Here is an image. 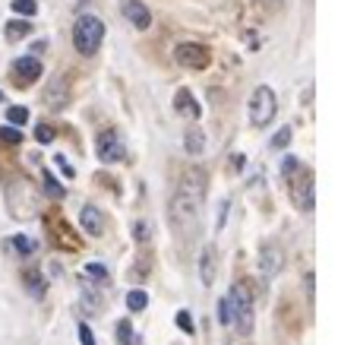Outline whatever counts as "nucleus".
Listing matches in <instances>:
<instances>
[{
	"label": "nucleus",
	"mask_w": 360,
	"mask_h": 345,
	"mask_svg": "<svg viewBox=\"0 0 360 345\" xmlns=\"http://www.w3.org/2000/svg\"><path fill=\"white\" fill-rule=\"evenodd\" d=\"M171 228L180 241H196L202 232V196L177 190V196L171 200Z\"/></svg>",
	"instance_id": "obj_1"
},
{
	"label": "nucleus",
	"mask_w": 360,
	"mask_h": 345,
	"mask_svg": "<svg viewBox=\"0 0 360 345\" xmlns=\"http://www.w3.org/2000/svg\"><path fill=\"white\" fill-rule=\"evenodd\" d=\"M228 308H231V323L237 327L240 336L253 333V289L250 282H237L228 295Z\"/></svg>",
	"instance_id": "obj_2"
},
{
	"label": "nucleus",
	"mask_w": 360,
	"mask_h": 345,
	"mask_svg": "<svg viewBox=\"0 0 360 345\" xmlns=\"http://www.w3.org/2000/svg\"><path fill=\"white\" fill-rule=\"evenodd\" d=\"M101 42H105V23H101L98 16L86 13V16L76 19V25H73V48L79 51L82 57H92L95 51L101 48Z\"/></svg>",
	"instance_id": "obj_3"
},
{
	"label": "nucleus",
	"mask_w": 360,
	"mask_h": 345,
	"mask_svg": "<svg viewBox=\"0 0 360 345\" xmlns=\"http://www.w3.org/2000/svg\"><path fill=\"white\" fill-rule=\"evenodd\" d=\"M288 181V194H291V203L300 209V213H310L313 203H316V187H313V171L307 165H297L285 175Z\"/></svg>",
	"instance_id": "obj_4"
},
{
	"label": "nucleus",
	"mask_w": 360,
	"mask_h": 345,
	"mask_svg": "<svg viewBox=\"0 0 360 345\" xmlns=\"http://www.w3.org/2000/svg\"><path fill=\"white\" fill-rule=\"evenodd\" d=\"M275 111H278V99L269 86H259L253 95H250V124L253 127H266L272 124Z\"/></svg>",
	"instance_id": "obj_5"
},
{
	"label": "nucleus",
	"mask_w": 360,
	"mask_h": 345,
	"mask_svg": "<svg viewBox=\"0 0 360 345\" xmlns=\"http://www.w3.org/2000/svg\"><path fill=\"white\" fill-rule=\"evenodd\" d=\"M95 152H98V158L105 165H117V162H124L127 158V146H124V139H120V133H114V130H105L98 137V143H95Z\"/></svg>",
	"instance_id": "obj_6"
},
{
	"label": "nucleus",
	"mask_w": 360,
	"mask_h": 345,
	"mask_svg": "<svg viewBox=\"0 0 360 345\" xmlns=\"http://www.w3.org/2000/svg\"><path fill=\"white\" fill-rule=\"evenodd\" d=\"M174 61L180 63V67L202 70V67H209L212 54H209V48H205V44H196V42H184V44H177V51H174Z\"/></svg>",
	"instance_id": "obj_7"
},
{
	"label": "nucleus",
	"mask_w": 360,
	"mask_h": 345,
	"mask_svg": "<svg viewBox=\"0 0 360 345\" xmlns=\"http://www.w3.org/2000/svg\"><path fill=\"white\" fill-rule=\"evenodd\" d=\"M281 266H285V253H281V247L278 244H266V247H262V251H259V270H262V276H266V279L278 276Z\"/></svg>",
	"instance_id": "obj_8"
},
{
	"label": "nucleus",
	"mask_w": 360,
	"mask_h": 345,
	"mask_svg": "<svg viewBox=\"0 0 360 345\" xmlns=\"http://www.w3.org/2000/svg\"><path fill=\"white\" fill-rule=\"evenodd\" d=\"M13 76H16L22 86L38 82V76H41V61H35V57H16V61H13Z\"/></svg>",
	"instance_id": "obj_9"
},
{
	"label": "nucleus",
	"mask_w": 360,
	"mask_h": 345,
	"mask_svg": "<svg viewBox=\"0 0 360 345\" xmlns=\"http://www.w3.org/2000/svg\"><path fill=\"white\" fill-rule=\"evenodd\" d=\"M205 184H209L205 171L199 168V165H193V168H186V171H184L180 190H186V194H196V196H205Z\"/></svg>",
	"instance_id": "obj_10"
},
{
	"label": "nucleus",
	"mask_w": 360,
	"mask_h": 345,
	"mask_svg": "<svg viewBox=\"0 0 360 345\" xmlns=\"http://www.w3.org/2000/svg\"><path fill=\"white\" fill-rule=\"evenodd\" d=\"M124 16L130 19L136 29H149V23H152V13L143 0H124Z\"/></svg>",
	"instance_id": "obj_11"
},
{
	"label": "nucleus",
	"mask_w": 360,
	"mask_h": 345,
	"mask_svg": "<svg viewBox=\"0 0 360 345\" xmlns=\"http://www.w3.org/2000/svg\"><path fill=\"white\" fill-rule=\"evenodd\" d=\"M215 263H218L215 244H205V247H202V257H199V276H202V285H212V282H215Z\"/></svg>",
	"instance_id": "obj_12"
},
{
	"label": "nucleus",
	"mask_w": 360,
	"mask_h": 345,
	"mask_svg": "<svg viewBox=\"0 0 360 345\" xmlns=\"http://www.w3.org/2000/svg\"><path fill=\"white\" fill-rule=\"evenodd\" d=\"M79 222H82V228H86L89 238H101V232H105V219H101V213L95 206H82Z\"/></svg>",
	"instance_id": "obj_13"
},
{
	"label": "nucleus",
	"mask_w": 360,
	"mask_h": 345,
	"mask_svg": "<svg viewBox=\"0 0 360 345\" xmlns=\"http://www.w3.org/2000/svg\"><path fill=\"white\" fill-rule=\"evenodd\" d=\"M174 108H177V114H184V118H199V101L190 95V89H180V92L174 95Z\"/></svg>",
	"instance_id": "obj_14"
},
{
	"label": "nucleus",
	"mask_w": 360,
	"mask_h": 345,
	"mask_svg": "<svg viewBox=\"0 0 360 345\" xmlns=\"http://www.w3.org/2000/svg\"><path fill=\"white\" fill-rule=\"evenodd\" d=\"M82 304H86V310L89 314H101V308H105V301H101V291L95 289V285H89L86 291H82Z\"/></svg>",
	"instance_id": "obj_15"
},
{
	"label": "nucleus",
	"mask_w": 360,
	"mask_h": 345,
	"mask_svg": "<svg viewBox=\"0 0 360 345\" xmlns=\"http://www.w3.org/2000/svg\"><path fill=\"white\" fill-rule=\"evenodd\" d=\"M184 149L190 152V156H199V152L205 149V137H202V130H190L184 137Z\"/></svg>",
	"instance_id": "obj_16"
},
{
	"label": "nucleus",
	"mask_w": 360,
	"mask_h": 345,
	"mask_svg": "<svg viewBox=\"0 0 360 345\" xmlns=\"http://www.w3.org/2000/svg\"><path fill=\"white\" fill-rule=\"evenodd\" d=\"M22 279H25V285H29V291H32L35 298L44 295V279H41V272H38V270H25Z\"/></svg>",
	"instance_id": "obj_17"
},
{
	"label": "nucleus",
	"mask_w": 360,
	"mask_h": 345,
	"mask_svg": "<svg viewBox=\"0 0 360 345\" xmlns=\"http://www.w3.org/2000/svg\"><path fill=\"white\" fill-rule=\"evenodd\" d=\"M146 304H149V295H146L143 289H133L130 295H127V308H130L133 314H139V310H146Z\"/></svg>",
	"instance_id": "obj_18"
},
{
	"label": "nucleus",
	"mask_w": 360,
	"mask_h": 345,
	"mask_svg": "<svg viewBox=\"0 0 360 345\" xmlns=\"http://www.w3.org/2000/svg\"><path fill=\"white\" fill-rule=\"evenodd\" d=\"M32 32L29 23H22V19H16V23H6V38L10 42H19V38H25Z\"/></svg>",
	"instance_id": "obj_19"
},
{
	"label": "nucleus",
	"mask_w": 360,
	"mask_h": 345,
	"mask_svg": "<svg viewBox=\"0 0 360 345\" xmlns=\"http://www.w3.org/2000/svg\"><path fill=\"white\" fill-rule=\"evenodd\" d=\"M13 247H16L22 257H32V253L38 251V244L32 238H25V234H13Z\"/></svg>",
	"instance_id": "obj_20"
},
{
	"label": "nucleus",
	"mask_w": 360,
	"mask_h": 345,
	"mask_svg": "<svg viewBox=\"0 0 360 345\" xmlns=\"http://www.w3.org/2000/svg\"><path fill=\"white\" fill-rule=\"evenodd\" d=\"M13 13H16V16L32 19L38 13V4H35V0H13Z\"/></svg>",
	"instance_id": "obj_21"
},
{
	"label": "nucleus",
	"mask_w": 360,
	"mask_h": 345,
	"mask_svg": "<svg viewBox=\"0 0 360 345\" xmlns=\"http://www.w3.org/2000/svg\"><path fill=\"white\" fill-rule=\"evenodd\" d=\"M133 234H136L139 244H149V241H152V222L149 219H139L136 225H133Z\"/></svg>",
	"instance_id": "obj_22"
},
{
	"label": "nucleus",
	"mask_w": 360,
	"mask_h": 345,
	"mask_svg": "<svg viewBox=\"0 0 360 345\" xmlns=\"http://www.w3.org/2000/svg\"><path fill=\"white\" fill-rule=\"evenodd\" d=\"M44 190H48V196H54V200H60L63 196V187L57 184V177L51 175V171H44Z\"/></svg>",
	"instance_id": "obj_23"
},
{
	"label": "nucleus",
	"mask_w": 360,
	"mask_h": 345,
	"mask_svg": "<svg viewBox=\"0 0 360 345\" xmlns=\"http://www.w3.org/2000/svg\"><path fill=\"white\" fill-rule=\"evenodd\" d=\"M6 120H10L13 127H19V124H25V120H29V111H25L22 105H13L10 111H6Z\"/></svg>",
	"instance_id": "obj_24"
},
{
	"label": "nucleus",
	"mask_w": 360,
	"mask_h": 345,
	"mask_svg": "<svg viewBox=\"0 0 360 345\" xmlns=\"http://www.w3.org/2000/svg\"><path fill=\"white\" fill-rule=\"evenodd\" d=\"M117 336H120V342H124V345H139L136 339H133V327H130V320H120V323H117Z\"/></svg>",
	"instance_id": "obj_25"
},
{
	"label": "nucleus",
	"mask_w": 360,
	"mask_h": 345,
	"mask_svg": "<svg viewBox=\"0 0 360 345\" xmlns=\"http://www.w3.org/2000/svg\"><path fill=\"white\" fill-rule=\"evenodd\" d=\"M291 137H294V130H291V127H281V130H278V133H275L272 146H275V149H285V146H288V143H291Z\"/></svg>",
	"instance_id": "obj_26"
},
{
	"label": "nucleus",
	"mask_w": 360,
	"mask_h": 345,
	"mask_svg": "<svg viewBox=\"0 0 360 345\" xmlns=\"http://www.w3.org/2000/svg\"><path fill=\"white\" fill-rule=\"evenodd\" d=\"M86 279H98V282H108V270L98 263H89L86 266Z\"/></svg>",
	"instance_id": "obj_27"
},
{
	"label": "nucleus",
	"mask_w": 360,
	"mask_h": 345,
	"mask_svg": "<svg viewBox=\"0 0 360 345\" xmlns=\"http://www.w3.org/2000/svg\"><path fill=\"white\" fill-rule=\"evenodd\" d=\"M0 139H4V143H13V146H16L19 139H22V133H19L16 127H0Z\"/></svg>",
	"instance_id": "obj_28"
},
{
	"label": "nucleus",
	"mask_w": 360,
	"mask_h": 345,
	"mask_svg": "<svg viewBox=\"0 0 360 345\" xmlns=\"http://www.w3.org/2000/svg\"><path fill=\"white\" fill-rule=\"evenodd\" d=\"M35 139H38V143H51V139H54V127L38 124L35 127Z\"/></svg>",
	"instance_id": "obj_29"
},
{
	"label": "nucleus",
	"mask_w": 360,
	"mask_h": 345,
	"mask_svg": "<svg viewBox=\"0 0 360 345\" xmlns=\"http://www.w3.org/2000/svg\"><path fill=\"white\" fill-rule=\"evenodd\" d=\"M218 320H221L224 327H231V308H228V298H221V304H218Z\"/></svg>",
	"instance_id": "obj_30"
},
{
	"label": "nucleus",
	"mask_w": 360,
	"mask_h": 345,
	"mask_svg": "<svg viewBox=\"0 0 360 345\" xmlns=\"http://www.w3.org/2000/svg\"><path fill=\"white\" fill-rule=\"evenodd\" d=\"M177 327L184 330V333H193V320H190V314H186V310H180V314H177Z\"/></svg>",
	"instance_id": "obj_31"
},
{
	"label": "nucleus",
	"mask_w": 360,
	"mask_h": 345,
	"mask_svg": "<svg viewBox=\"0 0 360 345\" xmlns=\"http://www.w3.org/2000/svg\"><path fill=\"white\" fill-rule=\"evenodd\" d=\"M79 339H82V345H95V336H92V330H89L86 323H79Z\"/></svg>",
	"instance_id": "obj_32"
},
{
	"label": "nucleus",
	"mask_w": 360,
	"mask_h": 345,
	"mask_svg": "<svg viewBox=\"0 0 360 345\" xmlns=\"http://www.w3.org/2000/svg\"><path fill=\"white\" fill-rule=\"evenodd\" d=\"M54 162L60 165V171H63V175H67V177H73V168H70V165H67V158H63V156H57Z\"/></svg>",
	"instance_id": "obj_33"
},
{
	"label": "nucleus",
	"mask_w": 360,
	"mask_h": 345,
	"mask_svg": "<svg viewBox=\"0 0 360 345\" xmlns=\"http://www.w3.org/2000/svg\"><path fill=\"white\" fill-rule=\"evenodd\" d=\"M0 101H4V92H0Z\"/></svg>",
	"instance_id": "obj_34"
}]
</instances>
